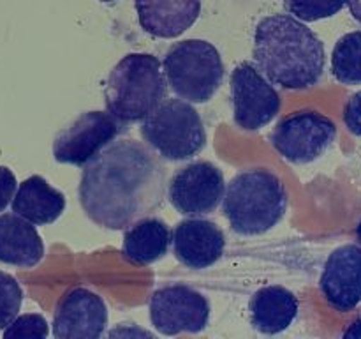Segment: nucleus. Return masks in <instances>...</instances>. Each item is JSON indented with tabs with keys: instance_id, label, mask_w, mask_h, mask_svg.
Listing matches in <instances>:
<instances>
[{
	"instance_id": "obj_3",
	"label": "nucleus",
	"mask_w": 361,
	"mask_h": 339,
	"mask_svg": "<svg viewBox=\"0 0 361 339\" xmlns=\"http://www.w3.org/2000/svg\"><path fill=\"white\" fill-rule=\"evenodd\" d=\"M288 210V191L270 170L240 172L229 180L222 198V214L233 232L256 237L270 232Z\"/></svg>"
},
{
	"instance_id": "obj_12",
	"label": "nucleus",
	"mask_w": 361,
	"mask_h": 339,
	"mask_svg": "<svg viewBox=\"0 0 361 339\" xmlns=\"http://www.w3.org/2000/svg\"><path fill=\"white\" fill-rule=\"evenodd\" d=\"M108 325V307L102 297L87 288H73L59 300L53 314L56 339H97Z\"/></svg>"
},
{
	"instance_id": "obj_23",
	"label": "nucleus",
	"mask_w": 361,
	"mask_h": 339,
	"mask_svg": "<svg viewBox=\"0 0 361 339\" xmlns=\"http://www.w3.org/2000/svg\"><path fill=\"white\" fill-rule=\"evenodd\" d=\"M49 327L48 321L42 314H21L16 316L6 328H4V338H48Z\"/></svg>"
},
{
	"instance_id": "obj_11",
	"label": "nucleus",
	"mask_w": 361,
	"mask_h": 339,
	"mask_svg": "<svg viewBox=\"0 0 361 339\" xmlns=\"http://www.w3.org/2000/svg\"><path fill=\"white\" fill-rule=\"evenodd\" d=\"M224 191V173L214 162L194 161L173 175L168 198L178 214L201 218L217 210Z\"/></svg>"
},
{
	"instance_id": "obj_18",
	"label": "nucleus",
	"mask_w": 361,
	"mask_h": 339,
	"mask_svg": "<svg viewBox=\"0 0 361 339\" xmlns=\"http://www.w3.org/2000/svg\"><path fill=\"white\" fill-rule=\"evenodd\" d=\"M66 210V198L41 175H32L16 187L13 212L32 225H51Z\"/></svg>"
},
{
	"instance_id": "obj_13",
	"label": "nucleus",
	"mask_w": 361,
	"mask_h": 339,
	"mask_svg": "<svg viewBox=\"0 0 361 339\" xmlns=\"http://www.w3.org/2000/svg\"><path fill=\"white\" fill-rule=\"evenodd\" d=\"M319 288L326 302L341 313H349L361 302V247L344 244L331 251L324 263Z\"/></svg>"
},
{
	"instance_id": "obj_17",
	"label": "nucleus",
	"mask_w": 361,
	"mask_h": 339,
	"mask_svg": "<svg viewBox=\"0 0 361 339\" xmlns=\"http://www.w3.org/2000/svg\"><path fill=\"white\" fill-rule=\"evenodd\" d=\"M250 323L261 334H281L298 316V299L291 290L271 285L257 290L249 304Z\"/></svg>"
},
{
	"instance_id": "obj_27",
	"label": "nucleus",
	"mask_w": 361,
	"mask_h": 339,
	"mask_svg": "<svg viewBox=\"0 0 361 339\" xmlns=\"http://www.w3.org/2000/svg\"><path fill=\"white\" fill-rule=\"evenodd\" d=\"M349 11H351L353 18L361 25V0H348Z\"/></svg>"
},
{
	"instance_id": "obj_6",
	"label": "nucleus",
	"mask_w": 361,
	"mask_h": 339,
	"mask_svg": "<svg viewBox=\"0 0 361 339\" xmlns=\"http://www.w3.org/2000/svg\"><path fill=\"white\" fill-rule=\"evenodd\" d=\"M164 76L171 90L189 102L210 101L224 80V62L212 42L183 39L164 56Z\"/></svg>"
},
{
	"instance_id": "obj_8",
	"label": "nucleus",
	"mask_w": 361,
	"mask_h": 339,
	"mask_svg": "<svg viewBox=\"0 0 361 339\" xmlns=\"http://www.w3.org/2000/svg\"><path fill=\"white\" fill-rule=\"evenodd\" d=\"M150 321L159 334H197L210 321V302L187 285H168L155 290L148 304Z\"/></svg>"
},
{
	"instance_id": "obj_29",
	"label": "nucleus",
	"mask_w": 361,
	"mask_h": 339,
	"mask_svg": "<svg viewBox=\"0 0 361 339\" xmlns=\"http://www.w3.org/2000/svg\"><path fill=\"white\" fill-rule=\"evenodd\" d=\"M99 2H116V0H99Z\"/></svg>"
},
{
	"instance_id": "obj_19",
	"label": "nucleus",
	"mask_w": 361,
	"mask_h": 339,
	"mask_svg": "<svg viewBox=\"0 0 361 339\" xmlns=\"http://www.w3.org/2000/svg\"><path fill=\"white\" fill-rule=\"evenodd\" d=\"M171 232L159 218H143L123 233L122 254L129 263L150 265L161 260L169 249Z\"/></svg>"
},
{
	"instance_id": "obj_2",
	"label": "nucleus",
	"mask_w": 361,
	"mask_h": 339,
	"mask_svg": "<svg viewBox=\"0 0 361 339\" xmlns=\"http://www.w3.org/2000/svg\"><path fill=\"white\" fill-rule=\"evenodd\" d=\"M324 44L291 14H270L254 32V60L271 83L307 90L324 73Z\"/></svg>"
},
{
	"instance_id": "obj_7",
	"label": "nucleus",
	"mask_w": 361,
	"mask_h": 339,
	"mask_svg": "<svg viewBox=\"0 0 361 339\" xmlns=\"http://www.w3.org/2000/svg\"><path fill=\"white\" fill-rule=\"evenodd\" d=\"M337 138V126L326 115L310 109L279 120L270 134L275 150L293 165H309L324 155Z\"/></svg>"
},
{
	"instance_id": "obj_21",
	"label": "nucleus",
	"mask_w": 361,
	"mask_h": 339,
	"mask_svg": "<svg viewBox=\"0 0 361 339\" xmlns=\"http://www.w3.org/2000/svg\"><path fill=\"white\" fill-rule=\"evenodd\" d=\"M345 6L348 0H284L286 11L307 23L335 16Z\"/></svg>"
},
{
	"instance_id": "obj_10",
	"label": "nucleus",
	"mask_w": 361,
	"mask_h": 339,
	"mask_svg": "<svg viewBox=\"0 0 361 339\" xmlns=\"http://www.w3.org/2000/svg\"><path fill=\"white\" fill-rule=\"evenodd\" d=\"M122 131V122L108 112L78 115L53 140V157L62 165L85 166Z\"/></svg>"
},
{
	"instance_id": "obj_16",
	"label": "nucleus",
	"mask_w": 361,
	"mask_h": 339,
	"mask_svg": "<svg viewBox=\"0 0 361 339\" xmlns=\"http://www.w3.org/2000/svg\"><path fill=\"white\" fill-rule=\"evenodd\" d=\"M44 256V244L30 221L18 214L0 215V261L32 268Z\"/></svg>"
},
{
	"instance_id": "obj_24",
	"label": "nucleus",
	"mask_w": 361,
	"mask_h": 339,
	"mask_svg": "<svg viewBox=\"0 0 361 339\" xmlns=\"http://www.w3.org/2000/svg\"><path fill=\"white\" fill-rule=\"evenodd\" d=\"M344 124L353 134L361 136V90L353 94L345 102Z\"/></svg>"
},
{
	"instance_id": "obj_5",
	"label": "nucleus",
	"mask_w": 361,
	"mask_h": 339,
	"mask_svg": "<svg viewBox=\"0 0 361 339\" xmlns=\"http://www.w3.org/2000/svg\"><path fill=\"white\" fill-rule=\"evenodd\" d=\"M141 136L166 161H187L207 143L201 115L183 99H162L143 119Z\"/></svg>"
},
{
	"instance_id": "obj_25",
	"label": "nucleus",
	"mask_w": 361,
	"mask_h": 339,
	"mask_svg": "<svg viewBox=\"0 0 361 339\" xmlns=\"http://www.w3.org/2000/svg\"><path fill=\"white\" fill-rule=\"evenodd\" d=\"M16 177L7 166H0V212L6 210L7 205L13 201L14 193H16Z\"/></svg>"
},
{
	"instance_id": "obj_4",
	"label": "nucleus",
	"mask_w": 361,
	"mask_h": 339,
	"mask_svg": "<svg viewBox=\"0 0 361 339\" xmlns=\"http://www.w3.org/2000/svg\"><path fill=\"white\" fill-rule=\"evenodd\" d=\"M166 95L161 60L152 53H129L109 73L106 112L122 124L143 120Z\"/></svg>"
},
{
	"instance_id": "obj_9",
	"label": "nucleus",
	"mask_w": 361,
	"mask_h": 339,
	"mask_svg": "<svg viewBox=\"0 0 361 339\" xmlns=\"http://www.w3.org/2000/svg\"><path fill=\"white\" fill-rule=\"evenodd\" d=\"M229 90L233 120L243 131L268 126L281 112V95L254 64L242 62L233 69Z\"/></svg>"
},
{
	"instance_id": "obj_20",
	"label": "nucleus",
	"mask_w": 361,
	"mask_h": 339,
	"mask_svg": "<svg viewBox=\"0 0 361 339\" xmlns=\"http://www.w3.org/2000/svg\"><path fill=\"white\" fill-rule=\"evenodd\" d=\"M331 73L344 85L361 83V30L344 34L331 53Z\"/></svg>"
},
{
	"instance_id": "obj_22",
	"label": "nucleus",
	"mask_w": 361,
	"mask_h": 339,
	"mask_svg": "<svg viewBox=\"0 0 361 339\" xmlns=\"http://www.w3.org/2000/svg\"><path fill=\"white\" fill-rule=\"evenodd\" d=\"M23 302V290L16 278L0 270V331L18 316Z\"/></svg>"
},
{
	"instance_id": "obj_1",
	"label": "nucleus",
	"mask_w": 361,
	"mask_h": 339,
	"mask_svg": "<svg viewBox=\"0 0 361 339\" xmlns=\"http://www.w3.org/2000/svg\"><path fill=\"white\" fill-rule=\"evenodd\" d=\"M166 172L150 147L122 138L85 165L78 198L85 214L108 230H127L161 207Z\"/></svg>"
},
{
	"instance_id": "obj_14",
	"label": "nucleus",
	"mask_w": 361,
	"mask_h": 339,
	"mask_svg": "<svg viewBox=\"0 0 361 339\" xmlns=\"http://www.w3.org/2000/svg\"><path fill=\"white\" fill-rule=\"evenodd\" d=\"M175 258L185 267L201 270L217 263L226 249L224 232L210 219H183L171 235Z\"/></svg>"
},
{
	"instance_id": "obj_26",
	"label": "nucleus",
	"mask_w": 361,
	"mask_h": 339,
	"mask_svg": "<svg viewBox=\"0 0 361 339\" xmlns=\"http://www.w3.org/2000/svg\"><path fill=\"white\" fill-rule=\"evenodd\" d=\"M344 338H356V339L361 338V314L355 321H353L351 325H349L348 328H345Z\"/></svg>"
},
{
	"instance_id": "obj_15",
	"label": "nucleus",
	"mask_w": 361,
	"mask_h": 339,
	"mask_svg": "<svg viewBox=\"0 0 361 339\" xmlns=\"http://www.w3.org/2000/svg\"><path fill=\"white\" fill-rule=\"evenodd\" d=\"M134 7L141 28L161 39L182 35L201 14V0H134Z\"/></svg>"
},
{
	"instance_id": "obj_28",
	"label": "nucleus",
	"mask_w": 361,
	"mask_h": 339,
	"mask_svg": "<svg viewBox=\"0 0 361 339\" xmlns=\"http://www.w3.org/2000/svg\"><path fill=\"white\" fill-rule=\"evenodd\" d=\"M356 237H358V240L361 244V221L358 222V226H356Z\"/></svg>"
}]
</instances>
